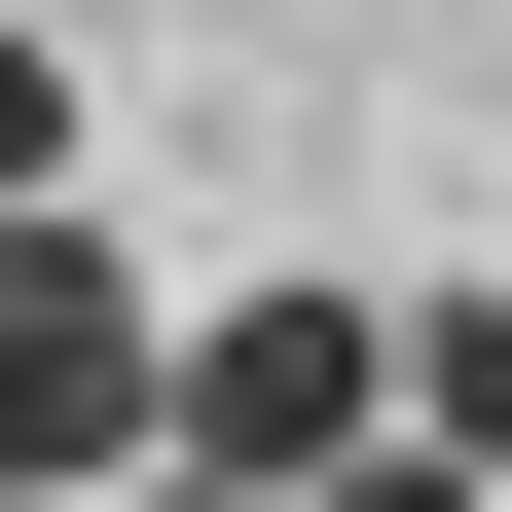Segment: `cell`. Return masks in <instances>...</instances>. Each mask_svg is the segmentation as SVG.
Returning <instances> with one entry per match:
<instances>
[{"label": "cell", "instance_id": "cell-1", "mask_svg": "<svg viewBox=\"0 0 512 512\" xmlns=\"http://www.w3.org/2000/svg\"><path fill=\"white\" fill-rule=\"evenodd\" d=\"M147 439H183V330L110 293L74 220H0V512H110Z\"/></svg>", "mask_w": 512, "mask_h": 512}, {"label": "cell", "instance_id": "cell-2", "mask_svg": "<svg viewBox=\"0 0 512 512\" xmlns=\"http://www.w3.org/2000/svg\"><path fill=\"white\" fill-rule=\"evenodd\" d=\"M366 439H403V330H366V293H220V330H183V439H147V476H220V512H330Z\"/></svg>", "mask_w": 512, "mask_h": 512}, {"label": "cell", "instance_id": "cell-3", "mask_svg": "<svg viewBox=\"0 0 512 512\" xmlns=\"http://www.w3.org/2000/svg\"><path fill=\"white\" fill-rule=\"evenodd\" d=\"M403 439H439V476L512 439V293H439V330H403Z\"/></svg>", "mask_w": 512, "mask_h": 512}, {"label": "cell", "instance_id": "cell-4", "mask_svg": "<svg viewBox=\"0 0 512 512\" xmlns=\"http://www.w3.org/2000/svg\"><path fill=\"white\" fill-rule=\"evenodd\" d=\"M0 220H74V37H0Z\"/></svg>", "mask_w": 512, "mask_h": 512}, {"label": "cell", "instance_id": "cell-5", "mask_svg": "<svg viewBox=\"0 0 512 512\" xmlns=\"http://www.w3.org/2000/svg\"><path fill=\"white\" fill-rule=\"evenodd\" d=\"M330 512H476V476H439V439H366V476H330Z\"/></svg>", "mask_w": 512, "mask_h": 512}, {"label": "cell", "instance_id": "cell-6", "mask_svg": "<svg viewBox=\"0 0 512 512\" xmlns=\"http://www.w3.org/2000/svg\"><path fill=\"white\" fill-rule=\"evenodd\" d=\"M110 512H220V476H110Z\"/></svg>", "mask_w": 512, "mask_h": 512}]
</instances>
